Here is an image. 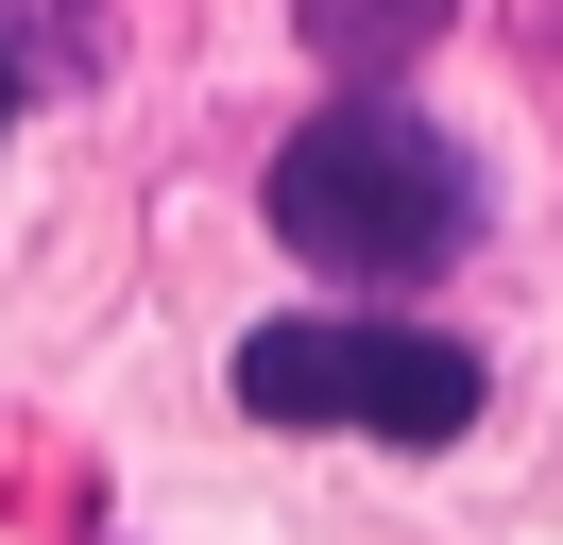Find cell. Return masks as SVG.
<instances>
[{
    "label": "cell",
    "instance_id": "7a4b0ae2",
    "mask_svg": "<svg viewBox=\"0 0 563 545\" xmlns=\"http://www.w3.org/2000/svg\"><path fill=\"white\" fill-rule=\"evenodd\" d=\"M240 409L256 426H358V443H461L478 426V358L444 324H256Z\"/></svg>",
    "mask_w": 563,
    "mask_h": 545
},
{
    "label": "cell",
    "instance_id": "277c9868",
    "mask_svg": "<svg viewBox=\"0 0 563 545\" xmlns=\"http://www.w3.org/2000/svg\"><path fill=\"white\" fill-rule=\"evenodd\" d=\"M0 52H35V68H86V52H103V18H86V0H0Z\"/></svg>",
    "mask_w": 563,
    "mask_h": 545
},
{
    "label": "cell",
    "instance_id": "6da1fadb",
    "mask_svg": "<svg viewBox=\"0 0 563 545\" xmlns=\"http://www.w3.org/2000/svg\"><path fill=\"white\" fill-rule=\"evenodd\" d=\"M274 238L308 272H444L461 238H478V154H461L444 120H410V102H324L308 136L274 154Z\"/></svg>",
    "mask_w": 563,
    "mask_h": 545
},
{
    "label": "cell",
    "instance_id": "3957f363",
    "mask_svg": "<svg viewBox=\"0 0 563 545\" xmlns=\"http://www.w3.org/2000/svg\"><path fill=\"white\" fill-rule=\"evenodd\" d=\"M290 18H308V52L342 68V102H376L393 68H427V34H444L461 0H290Z\"/></svg>",
    "mask_w": 563,
    "mask_h": 545
},
{
    "label": "cell",
    "instance_id": "5b68a950",
    "mask_svg": "<svg viewBox=\"0 0 563 545\" xmlns=\"http://www.w3.org/2000/svg\"><path fill=\"white\" fill-rule=\"evenodd\" d=\"M0 136H18V68H0Z\"/></svg>",
    "mask_w": 563,
    "mask_h": 545
}]
</instances>
